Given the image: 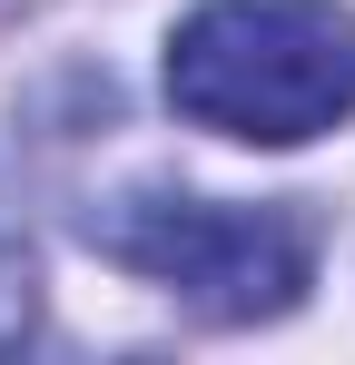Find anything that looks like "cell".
<instances>
[{"label": "cell", "instance_id": "3957f363", "mask_svg": "<svg viewBox=\"0 0 355 365\" xmlns=\"http://www.w3.org/2000/svg\"><path fill=\"white\" fill-rule=\"evenodd\" d=\"M30 306H40V267H30V237H20V217L0 207V356L30 336Z\"/></svg>", "mask_w": 355, "mask_h": 365}, {"label": "cell", "instance_id": "6da1fadb", "mask_svg": "<svg viewBox=\"0 0 355 365\" xmlns=\"http://www.w3.org/2000/svg\"><path fill=\"white\" fill-rule=\"evenodd\" d=\"M168 109L247 148H296L355 119L346 0H197L168 30Z\"/></svg>", "mask_w": 355, "mask_h": 365}, {"label": "cell", "instance_id": "7a4b0ae2", "mask_svg": "<svg viewBox=\"0 0 355 365\" xmlns=\"http://www.w3.org/2000/svg\"><path fill=\"white\" fill-rule=\"evenodd\" d=\"M89 247L217 326L287 316L316 277V217L287 197L237 207V197H187V187H128L89 217Z\"/></svg>", "mask_w": 355, "mask_h": 365}]
</instances>
